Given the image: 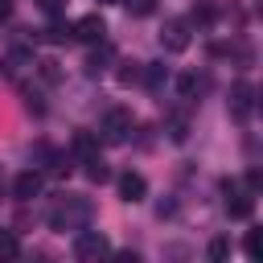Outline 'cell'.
I'll return each instance as SVG.
<instances>
[{
    "instance_id": "6da1fadb",
    "label": "cell",
    "mask_w": 263,
    "mask_h": 263,
    "mask_svg": "<svg viewBox=\"0 0 263 263\" xmlns=\"http://www.w3.org/2000/svg\"><path fill=\"white\" fill-rule=\"evenodd\" d=\"M86 218H90V201L86 197H62L53 205V214H49V226L53 230H82Z\"/></svg>"
},
{
    "instance_id": "7a4b0ae2",
    "label": "cell",
    "mask_w": 263,
    "mask_h": 263,
    "mask_svg": "<svg viewBox=\"0 0 263 263\" xmlns=\"http://www.w3.org/2000/svg\"><path fill=\"white\" fill-rule=\"evenodd\" d=\"M103 255H111V242H107V234L103 230H78L74 234V259H82V263H95V259H103Z\"/></svg>"
},
{
    "instance_id": "3957f363",
    "label": "cell",
    "mask_w": 263,
    "mask_h": 263,
    "mask_svg": "<svg viewBox=\"0 0 263 263\" xmlns=\"http://www.w3.org/2000/svg\"><path fill=\"white\" fill-rule=\"evenodd\" d=\"M132 127H136L132 111H127V107H111V111L103 115V127H99V132H103L107 144H123V140L132 136Z\"/></svg>"
},
{
    "instance_id": "277c9868",
    "label": "cell",
    "mask_w": 263,
    "mask_h": 263,
    "mask_svg": "<svg viewBox=\"0 0 263 263\" xmlns=\"http://www.w3.org/2000/svg\"><path fill=\"white\" fill-rule=\"evenodd\" d=\"M160 45H164L168 53H185V49H189V21H181V16L164 21V29H160Z\"/></svg>"
},
{
    "instance_id": "5b68a950",
    "label": "cell",
    "mask_w": 263,
    "mask_h": 263,
    "mask_svg": "<svg viewBox=\"0 0 263 263\" xmlns=\"http://www.w3.org/2000/svg\"><path fill=\"white\" fill-rule=\"evenodd\" d=\"M226 103H230V115H234V119H247V115L255 111V86H251L247 78H238V82L230 86V99H226Z\"/></svg>"
},
{
    "instance_id": "8992f818",
    "label": "cell",
    "mask_w": 263,
    "mask_h": 263,
    "mask_svg": "<svg viewBox=\"0 0 263 263\" xmlns=\"http://www.w3.org/2000/svg\"><path fill=\"white\" fill-rule=\"evenodd\" d=\"M222 193H226V214L230 218H251V210H255V197L251 193H242L234 181H222Z\"/></svg>"
},
{
    "instance_id": "52a82bcc",
    "label": "cell",
    "mask_w": 263,
    "mask_h": 263,
    "mask_svg": "<svg viewBox=\"0 0 263 263\" xmlns=\"http://www.w3.org/2000/svg\"><path fill=\"white\" fill-rule=\"evenodd\" d=\"M103 33H107V25H103L99 12H86L70 25V37H78V41H103Z\"/></svg>"
},
{
    "instance_id": "ba28073f",
    "label": "cell",
    "mask_w": 263,
    "mask_h": 263,
    "mask_svg": "<svg viewBox=\"0 0 263 263\" xmlns=\"http://www.w3.org/2000/svg\"><path fill=\"white\" fill-rule=\"evenodd\" d=\"M37 193H41V173L37 168H25V173L12 177V197L16 201H33Z\"/></svg>"
},
{
    "instance_id": "9c48e42d",
    "label": "cell",
    "mask_w": 263,
    "mask_h": 263,
    "mask_svg": "<svg viewBox=\"0 0 263 263\" xmlns=\"http://www.w3.org/2000/svg\"><path fill=\"white\" fill-rule=\"evenodd\" d=\"M115 185H119V197H123V201H144V193H148V181H144L140 173H123Z\"/></svg>"
},
{
    "instance_id": "30bf717a",
    "label": "cell",
    "mask_w": 263,
    "mask_h": 263,
    "mask_svg": "<svg viewBox=\"0 0 263 263\" xmlns=\"http://www.w3.org/2000/svg\"><path fill=\"white\" fill-rule=\"evenodd\" d=\"M214 21H218L214 0H197V4H193V12H189V25H201V29H205V25H214Z\"/></svg>"
},
{
    "instance_id": "8fae6325",
    "label": "cell",
    "mask_w": 263,
    "mask_h": 263,
    "mask_svg": "<svg viewBox=\"0 0 263 263\" xmlns=\"http://www.w3.org/2000/svg\"><path fill=\"white\" fill-rule=\"evenodd\" d=\"M74 152H78L82 160H90V156H99V140H95L90 132H74Z\"/></svg>"
},
{
    "instance_id": "7c38bea8",
    "label": "cell",
    "mask_w": 263,
    "mask_h": 263,
    "mask_svg": "<svg viewBox=\"0 0 263 263\" xmlns=\"http://www.w3.org/2000/svg\"><path fill=\"white\" fill-rule=\"evenodd\" d=\"M177 90H181V99H197L201 78H197V74H181V78H177Z\"/></svg>"
},
{
    "instance_id": "4fadbf2b",
    "label": "cell",
    "mask_w": 263,
    "mask_h": 263,
    "mask_svg": "<svg viewBox=\"0 0 263 263\" xmlns=\"http://www.w3.org/2000/svg\"><path fill=\"white\" fill-rule=\"evenodd\" d=\"M16 255H21L16 234H12V230H0V259H16Z\"/></svg>"
},
{
    "instance_id": "5bb4252c",
    "label": "cell",
    "mask_w": 263,
    "mask_h": 263,
    "mask_svg": "<svg viewBox=\"0 0 263 263\" xmlns=\"http://www.w3.org/2000/svg\"><path fill=\"white\" fill-rule=\"evenodd\" d=\"M103 62H111V45H99V49L86 58V70H90V74H99V70H103Z\"/></svg>"
},
{
    "instance_id": "9a60e30c",
    "label": "cell",
    "mask_w": 263,
    "mask_h": 263,
    "mask_svg": "<svg viewBox=\"0 0 263 263\" xmlns=\"http://www.w3.org/2000/svg\"><path fill=\"white\" fill-rule=\"evenodd\" d=\"M168 136L181 144V140L189 136V119H185V115H168Z\"/></svg>"
},
{
    "instance_id": "2e32d148",
    "label": "cell",
    "mask_w": 263,
    "mask_h": 263,
    "mask_svg": "<svg viewBox=\"0 0 263 263\" xmlns=\"http://www.w3.org/2000/svg\"><path fill=\"white\" fill-rule=\"evenodd\" d=\"M82 164H86V177H90V181H107V177H111V168H107L99 156H90V160H82Z\"/></svg>"
},
{
    "instance_id": "e0dca14e",
    "label": "cell",
    "mask_w": 263,
    "mask_h": 263,
    "mask_svg": "<svg viewBox=\"0 0 263 263\" xmlns=\"http://www.w3.org/2000/svg\"><path fill=\"white\" fill-rule=\"evenodd\" d=\"M119 4H123L132 16H148V12L156 8V0H119Z\"/></svg>"
},
{
    "instance_id": "ac0fdd59",
    "label": "cell",
    "mask_w": 263,
    "mask_h": 263,
    "mask_svg": "<svg viewBox=\"0 0 263 263\" xmlns=\"http://www.w3.org/2000/svg\"><path fill=\"white\" fill-rule=\"evenodd\" d=\"M205 251H210V259H226L230 255V238H210Z\"/></svg>"
},
{
    "instance_id": "d6986e66",
    "label": "cell",
    "mask_w": 263,
    "mask_h": 263,
    "mask_svg": "<svg viewBox=\"0 0 263 263\" xmlns=\"http://www.w3.org/2000/svg\"><path fill=\"white\" fill-rule=\"evenodd\" d=\"M66 37H70V29H66V25H49V29H45V41H53V45H58V41H66Z\"/></svg>"
},
{
    "instance_id": "ffe728a7",
    "label": "cell",
    "mask_w": 263,
    "mask_h": 263,
    "mask_svg": "<svg viewBox=\"0 0 263 263\" xmlns=\"http://www.w3.org/2000/svg\"><path fill=\"white\" fill-rule=\"evenodd\" d=\"M37 66H41V78H45V82H58V78H62L58 62H37Z\"/></svg>"
},
{
    "instance_id": "44dd1931",
    "label": "cell",
    "mask_w": 263,
    "mask_h": 263,
    "mask_svg": "<svg viewBox=\"0 0 263 263\" xmlns=\"http://www.w3.org/2000/svg\"><path fill=\"white\" fill-rule=\"evenodd\" d=\"M41 4V12H49V16H62L66 12V0H37Z\"/></svg>"
},
{
    "instance_id": "7402d4cb",
    "label": "cell",
    "mask_w": 263,
    "mask_h": 263,
    "mask_svg": "<svg viewBox=\"0 0 263 263\" xmlns=\"http://www.w3.org/2000/svg\"><path fill=\"white\" fill-rule=\"evenodd\" d=\"M247 255H251V259H255V255H259V234H255V230H251V234H247Z\"/></svg>"
},
{
    "instance_id": "603a6c76",
    "label": "cell",
    "mask_w": 263,
    "mask_h": 263,
    "mask_svg": "<svg viewBox=\"0 0 263 263\" xmlns=\"http://www.w3.org/2000/svg\"><path fill=\"white\" fill-rule=\"evenodd\" d=\"M247 181H251V189H259V185H263V173H259V168H251V173H247Z\"/></svg>"
},
{
    "instance_id": "cb8c5ba5",
    "label": "cell",
    "mask_w": 263,
    "mask_h": 263,
    "mask_svg": "<svg viewBox=\"0 0 263 263\" xmlns=\"http://www.w3.org/2000/svg\"><path fill=\"white\" fill-rule=\"evenodd\" d=\"M8 12H12V4H8V0H0V21H4Z\"/></svg>"
},
{
    "instance_id": "d4e9b609",
    "label": "cell",
    "mask_w": 263,
    "mask_h": 263,
    "mask_svg": "<svg viewBox=\"0 0 263 263\" xmlns=\"http://www.w3.org/2000/svg\"><path fill=\"white\" fill-rule=\"evenodd\" d=\"M99 4H119V0H99Z\"/></svg>"
},
{
    "instance_id": "484cf974",
    "label": "cell",
    "mask_w": 263,
    "mask_h": 263,
    "mask_svg": "<svg viewBox=\"0 0 263 263\" xmlns=\"http://www.w3.org/2000/svg\"><path fill=\"white\" fill-rule=\"evenodd\" d=\"M0 181H4V177H0Z\"/></svg>"
}]
</instances>
